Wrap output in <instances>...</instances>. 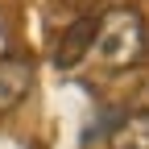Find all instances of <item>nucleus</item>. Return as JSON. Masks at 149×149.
Returning a JSON list of instances; mask_svg holds the SVG:
<instances>
[{
  "label": "nucleus",
  "instance_id": "f257e3e1",
  "mask_svg": "<svg viewBox=\"0 0 149 149\" xmlns=\"http://www.w3.org/2000/svg\"><path fill=\"white\" fill-rule=\"evenodd\" d=\"M149 46L145 17L137 8H108L95 21V42H91V58L108 70H124L141 62V54Z\"/></svg>",
  "mask_w": 149,
  "mask_h": 149
},
{
  "label": "nucleus",
  "instance_id": "f03ea898",
  "mask_svg": "<svg viewBox=\"0 0 149 149\" xmlns=\"http://www.w3.org/2000/svg\"><path fill=\"white\" fill-rule=\"evenodd\" d=\"M95 21H100V17H79L74 25L62 29L58 46H54V66H58V70L79 66L87 54H91V42H95Z\"/></svg>",
  "mask_w": 149,
  "mask_h": 149
},
{
  "label": "nucleus",
  "instance_id": "7ed1b4c3",
  "mask_svg": "<svg viewBox=\"0 0 149 149\" xmlns=\"http://www.w3.org/2000/svg\"><path fill=\"white\" fill-rule=\"evenodd\" d=\"M33 87V58L8 54L0 58V112H13Z\"/></svg>",
  "mask_w": 149,
  "mask_h": 149
},
{
  "label": "nucleus",
  "instance_id": "20e7f679",
  "mask_svg": "<svg viewBox=\"0 0 149 149\" xmlns=\"http://www.w3.org/2000/svg\"><path fill=\"white\" fill-rule=\"evenodd\" d=\"M116 149H149V112H133V116L116 120V133H112Z\"/></svg>",
  "mask_w": 149,
  "mask_h": 149
}]
</instances>
